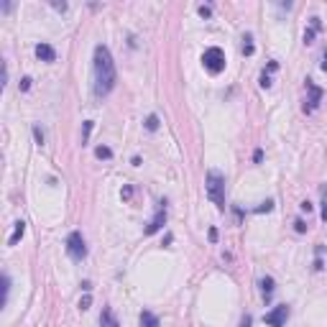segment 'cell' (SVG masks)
Instances as JSON below:
<instances>
[{
	"label": "cell",
	"instance_id": "obj_1",
	"mask_svg": "<svg viewBox=\"0 0 327 327\" xmlns=\"http://www.w3.org/2000/svg\"><path fill=\"white\" fill-rule=\"evenodd\" d=\"M92 72H95V95L97 97H108L112 92V87L118 82V72H115V62L112 54L105 44L95 46V59H92Z\"/></svg>",
	"mask_w": 327,
	"mask_h": 327
},
{
	"label": "cell",
	"instance_id": "obj_4",
	"mask_svg": "<svg viewBox=\"0 0 327 327\" xmlns=\"http://www.w3.org/2000/svg\"><path fill=\"white\" fill-rule=\"evenodd\" d=\"M66 253H69L72 261H85L87 258V245H85V238L80 230H72L66 235Z\"/></svg>",
	"mask_w": 327,
	"mask_h": 327
},
{
	"label": "cell",
	"instance_id": "obj_16",
	"mask_svg": "<svg viewBox=\"0 0 327 327\" xmlns=\"http://www.w3.org/2000/svg\"><path fill=\"white\" fill-rule=\"evenodd\" d=\"M95 156H97V159H112V149H108V146H97Z\"/></svg>",
	"mask_w": 327,
	"mask_h": 327
},
{
	"label": "cell",
	"instance_id": "obj_29",
	"mask_svg": "<svg viewBox=\"0 0 327 327\" xmlns=\"http://www.w3.org/2000/svg\"><path fill=\"white\" fill-rule=\"evenodd\" d=\"M320 268H322V256L314 258V271H320Z\"/></svg>",
	"mask_w": 327,
	"mask_h": 327
},
{
	"label": "cell",
	"instance_id": "obj_21",
	"mask_svg": "<svg viewBox=\"0 0 327 327\" xmlns=\"http://www.w3.org/2000/svg\"><path fill=\"white\" fill-rule=\"evenodd\" d=\"M197 13H199L202 18H210V16H212V8H210V5H199Z\"/></svg>",
	"mask_w": 327,
	"mask_h": 327
},
{
	"label": "cell",
	"instance_id": "obj_3",
	"mask_svg": "<svg viewBox=\"0 0 327 327\" xmlns=\"http://www.w3.org/2000/svg\"><path fill=\"white\" fill-rule=\"evenodd\" d=\"M202 64L210 74H220L225 69V51L220 46H210L205 54H202Z\"/></svg>",
	"mask_w": 327,
	"mask_h": 327
},
{
	"label": "cell",
	"instance_id": "obj_14",
	"mask_svg": "<svg viewBox=\"0 0 327 327\" xmlns=\"http://www.w3.org/2000/svg\"><path fill=\"white\" fill-rule=\"evenodd\" d=\"M240 51H243L245 56H253L256 46H253V36H251V33H245V36H243V46H240Z\"/></svg>",
	"mask_w": 327,
	"mask_h": 327
},
{
	"label": "cell",
	"instance_id": "obj_18",
	"mask_svg": "<svg viewBox=\"0 0 327 327\" xmlns=\"http://www.w3.org/2000/svg\"><path fill=\"white\" fill-rule=\"evenodd\" d=\"M271 210H274V199H266L256 207V212H271Z\"/></svg>",
	"mask_w": 327,
	"mask_h": 327
},
{
	"label": "cell",
	"instance_id": "obj_12",
	"mask_svg": "<svg viewBox=\"0 0 327 327\" xmlns=\"http://www.w3.org/2000/svg\"><path fill=\"white\" fill-rule=\"evenodd\" d=\"M100 325H103V327H120V325H118V320L112 317L110 307H105V309H103V314H100Z\"/></svg>",
	"mask_w": 327,
	"mask_h": 327
},
{
	"label": "cell",
	"instance_id": "obj_30",
	"mask_svg": "<svg viewBox=\"0 0 327 327\" xmlns=\"http://www.w3.org/2000/svg\"><path fill=\"white\" fill-rule=\"evenodd\" d=\"M210 240H212V243L218 240V228H210Z\"/></svg>",
	"mask_w": 327,
	"mask_h": 327
},
{
	"label": "cell",
	"instance_id": "obj_9",
	"mask_svg": "<svg viewBox=\"0 0 327 327\" xmlns=\"http://www.w3.org/2000/svg\"><path fill=\"white\" fill-rule=\"evenodd\" d=\"M274 289H276L274 276H263V279H261V294H263V299H266V302L274 297Z\"/></svg>",
	"mask_w": 327,
	"mask_h": 327
},
{
	"label": "cell",
	"instance_id": "obj_22",
	"mask_svg": "<svg viewBox=\"0 0 327 327\" xmlns=\"http://www.w3.org/2000/svg\"><path fill=\"white\" fill-rule=\"evenodd\" d=\"M261 87H263V89L271 87V77H268V72H263V74H261Z\"/></svg>",
	"mask_w": 327,
	"mask_h": 327
},
{
	"label": "cell",
	"instance_id": "obj_25",
	"mask_svg": "<svg viewBox=\"0 0 327 327\" xmlns=\"http://www.w3.org/2000/svg\"><path fill=\"white\" fill-rule=\"evenodd\" d=\"M31 77H23V80H21V89H23V92H26V89H31Z\"/></svg>",
	"mask_w": 327,
	"mask_h": 327
},
{
	"label": "cell",
	"instance_id": "obj_26",
	"mask_svg": "<svg viewBox=\"0 0 327 327\" xmlns=\"http://www.w3.org/2000/svg\"><path fill=\"white\" fill-rule=\"evenodd\" d=\"M299 207H302V212H307V215H309V212H312V202H309V199H304Z\"/></svg>",
	"mask_w": 327,
	"mask_h": 327
},
{
	"label": "cell",
	"instance_id": "obj_17",
	"mask_svg": "<svg viewBox=\"0 0 327 327\" xmlns=\"http://www.w3.org/2000/svg\"><path fill=\"white\" fill-rule=\"evenodd\" d=\"M146 128H149V131H159V115H153V112H151V115L146 118Z\"/></svg>",
	"mask_w": 327,
	"mask_h": 327
},
{
	"label": "cell",
	"instance_id": "obj_15",
	"mask_svg": "<svg viewBox=\"0 0 327 327\" xmlns=\"http://www.w3.org/2000/svg\"><path fill=\"white\" fill-rule=\"evenodd\" d=\"M92 128H95V123L92 120H85V126H82V146L89 143V133H92Z\"/></svg>",
	"mask_w": 327,
	"mask_h": 327
},
{
	"label": "cell",
	"instance_id": "obj_5",
	"mask_svg": "<svg viewBox=\"0 0 327 327\" xmlns=\"http://www.w3.org/2000/svg\"><path fill=\"white\" fill-rule=\"evenodd\" d=\"M286 320H289V307H286V304H279V307H274L271 312L263 314V322L268 327H284Z\"/></svg>",
	"mask_w": 327,
	"mask_h": 327
},
{
	"label": "cell",
	"instance_id": "obj_23",
	"mask_svg": "<svg viewBox=\"0 0 327 327\" xmlns=\"http://www.w3.org/2000/svg\"><path fill=\"white\" fill-rule=\"evenodd\" d=\"M253 325V317H251V314H243V317H240V325L238 327H251Z\"/></svg>",
	"mask_w": 327,
	"mask_h": 327
},
{
	"label": "cell",
	"instance_id": "obj_13",
	"mask_svg": "<svg viewBox=\"0 0 327 327\" xmlns=\"http://www.w3.org/2000/svg\"><path fill=\"white\" fill-rule=\"evenodd\" d=\"M320 31V18H312V28L304 31V44H314V36Z\"/></svg>",
	"mask_w": 327,
	"mask_h": 327
},
{
	"label": "cell",
	"instance_id": "obj_19",
	"mask_svg": "<svg viewBox=\"0 0 327 327\" xmlns=\"http://www.w3.org/2000/svg\"><path fill=\"white\" fill-rule=\"evenodd\" d=\"M33 138H36L39 146H44V131H41L39 126H33Z\"/></svg>",
	"mask_w": 327,
	"mask_h": 327
},
{
	"label": "cell",
	"instance_id": "obj_11",
	"mask_svg": "<svg viewBox=\"0 0 327 327\" xmlns=\"http://www.w3.org/2000/svg\"><path fill=\"white\" fill-rule=\"evenodd\" d=\"M141 327H159V317H156L153 312H149V309H143L141 312Z\"/></svg>",
	"mask_w": 327,
	"mask_h": 327
},
{
	"label": "cell",
	"instance_id": "obj_20",
	"mask_svg": "<svg viewBox=\"0 0 327 327\" xmlns=\"http://www.w3.org/2000/svg\"><path fill=\"white\" fill-rule=\"evenodd\" d=\"M89 304H92V297L85 294V297L80 299V309H82V312H85V309H89Z\"/></svg>",
	"mask_w": 327,
	"mask_h": 327
},
{
	"label": "cell",
	"instance_id": "obj_7",
	"mask_svg": "<svg viewBox=\"0 0 327 327\" xmlns=\"http://www.w3.org/2000/svg\"><path fill=\"white\" fill-rule=\"evenodd\" d=\"M164 225H166V207H159V210H156V215L151 218V222L146 225L143 233H146V235H153V233H159Z\"/></svg>",
	"mask_w": 327,
	"mask_h": 327
},
{
	"label": "cell",
	"instance_id": "obj_10",
	"mask_svg": "<svg viewBox=\"0 0 327 327\" xmlns=\"http://www.w3.org/2000/svg\"><path fill=\"white\" fill-rule=\"evenodd\" d=\"M23 233H26V222H23V220H18V222H16V228H13V235L8 238V245H18V240L23 238Z\"/></svg>",
	"mask_w": 327,
	"mask_h": 327
},
{
	"label": "cell",
	"instance_id": "obj_31",
	"mask_svg": "<svg viewBox=\"0 0 327 327\" xmlns=\"http://www.w3.org/2000/svg\"><path fill=\"white\" fill-rule=\"evenodd\" d=\"M56 10H62V13H64V10H66V3H51Z\"/></svg>",
	"mask_w": 327,
	"mask_h": 327
},
{
	"label": "cell",
	"instance_id": "obj_27",
	"mask_svg": "<svg viewBox=\"0 0 327 327\" xmlns=\"http://www.w3.org/2000/svg\"><path fill=\"white\" fill-rule=\"evenodd\" d=\"M322 220L327 222V189H325V199H322Z\"/></svg>",
	"mask_w": 327,
	"mask_h": 327
},
{
	"label": "cell",
	"instance_id": "obj_24",
	"mask_svg": "<svg viewBox=\"0 0 327 327\" xmlns=\"http://www.w3.org/2000/svg\"><path fill=\"white\" fill-rule=\"evenodd\" d=\"M294 230H297V233H304V230H307V222H304V220H297V222H294Z\"/></svg>",
	"mask_w": 327,
	"mask_h": 327
},
{
	"label": "cell",
	"instance_id": "obj_8",
	"mask_svg": "<svg viewBox=\"0 0 327 327\" xmlns=\"http://www.w3.org/2000/svg\"><path fill=\"white\" fill-rule=\"evenodd\" d=\"M36 56L41 62H54L56 59V51L51 44H36Z\"/></svg>",
	"mask_w": 327,
	"mask_h": 327
},
{
	"label": "cell",
	"instance_id": "obj_32",
	"mask_svg": "<svg viewBox=\"0 0 327 327\" xmlns=\"http://www.w3.org/2000/svg\"><path fill=\"white\" fill-rule=\"evenodd\" d=\"M320 66H322V69L327 72V49H325V54H322V64H320Z\"/></svg>",
	"mask_w": 327,
	"mask_h": 327
},
{
	"label": "cell",
	"instance_id": "obj_28",
	"mask_svg": "<svg viewBox=\"0 0 327 327\" xmlns=\"http://www.w3.org/2000/svg\"><path fill=\"white\" fill-rule=\"evenodd\" d=\"M261 159H263V151H261V149H256V151H253V161H256V164H261Z\"/></svg>",
	"mask_w": 327,
	"mask_h": 327
},
{
	"label": "cell",
	"instance_id": "obj_33",
	"mask_svg": "<svg viewBox=\"0 0 327 327\" xmlns=\"http://www.w3.org/2000/svg\"><path fill=\"white\" fill-rule=\"evenodd\" d=\"M279 69V62H268V72H276Z\"/></svg>",
	"mask_w": 327,
	"mask_h": 327
},
{
	"label": "cell",
	"instance_id": "obj_6",
	"mask_svg": "<svg viewBox=\"0 0 327 327\" xmlns=\"http://www.w3.org/2000/svg\"><path fill=\"white\" fill-rule=\"evenodd\" d=\"M307 92H309V100H307V103H304V110H307V112H312V110H317L320 108V103H322V87H317V85H314L312 80H307Z\"/></svg>",
	"mask_w": 327,
	"mask_h": 327
},
{
	"label": "cell",
	"instance_id": "obj_2",
	"mask_svg": "<svg viewBox=\"0 0 327 327\" xmlns=\"http://www.w3.org/2000/svg\"><path fill=\"white\" fill-rule=\"evenodd\" d=\"M205 189H207V197L218 205V210H225V176L220 172L210 169L205 176Z\"/></svg>",
	"mask_w": 327,
	"mask_h": 327
}]
</instances>
